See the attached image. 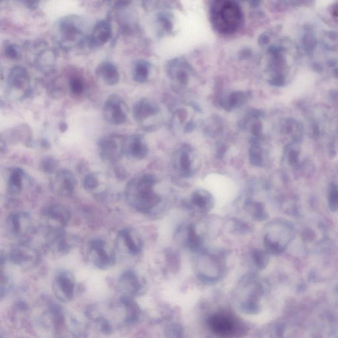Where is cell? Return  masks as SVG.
Here are the masks:
<instances>
[{"mask_svg":"<svg viewBox=\"0 0 338 338\" xmlns=\"http://www.w3.org/2000/svg\"><path fill=\"white\" fill-rule=\"evenodd\" d=\"M210 16L214 29L222 34L234 33L242 21L241 10L234 0H213Z\"/></svg>","mask_w":338,"mask_h":338,"instance_id":"1","label":"cell"},{"mask_svg":"<svg viewBox=\"0 0 338 338\" xmlns=\"http://www.w3.org/2000/svg\"><path fill=\"white\" fill-rule=\"evenodd\" d=\"M156 181V178L148 174L129 184L127 198L137 211L149 213L161 202V197L153 190Z\"/></svg>","mask_w":338,"mask_h":338,"instance_id":"2","label":"cell"},{"mask_svg":"<svg viewBox=\"0 0 338 338\" xmlns=\"http://www.w3.org/2000/svg\"><path fill=\"white\" fill-rule=\"evenodd\" d=\"M92 260L95 266L101 270H105L112 266L115 262V256L109 250L106 242L101 239H93L89 242Z\"/></svg>","mask_w":338,"mask_h":338,"instance_id":"3","label":"cell"},{"mask_svg":"<svg viewBox=\"0 0 338 338\" xmlns=\"http://www.w3.org/2000/svg\"><path fill=\"white\" fill-rule=\"evenodd\" d=\"M76 282L74 276L68 272H61L56 276L53 282V292L62 302L68 303L74 297Z\"/></svg>","mask_w":338,"mask_h":338,"instance_id":"4","label":"cell"},{"mask_svg":"<svg viewBox=\"0 0 338 338\" xmlns=\"http://www.w3.org/2000/svg\"><path fill=\"white\" fill-rule=\"evenodd\" d=\"M10 260L18 266L31 268L37 264L39 256L35 249L23 243L13 247L9 254Z\"/></svg>","mask_w":338,"mask_h":338,"instance_id":"5","label":"cell"},{"mask_svg":"<svg viewBox=\"0 0 338 338\" xmlns=\"http://www.w3.org/2000/svg\"><path fill=\"white\" fill-rule=\"evenodd\" d=\"M51 184L52 190L56 194L68 197L74 193L76 180L72 172L68 170H60L56 173Z\"/></svg>","mask_w":338,"mask_h":338,"instance_id":"6","label":"cell"},{"mask_svg":"<svg viewBox=\"0 0 338 338\" xmlns=\"http://www.w3.org/2000/svg\"><path fill=\"white\" fill-rule=\"evenodd\" d=\"M122 101L118 97L113 96L107 100L105 105V114L109 122L121 124L126 120V114L123 110Z\"/></svg>","mask_w":338,"mask_h":338,"instance_id":"7","label":"cell"},{"mask_svg":"<svg viewBox=\"0 0 338 338\" xmlns=\"http://www.w3.org/2000/svg\"><path fill=\"white\" fill-rule=\"evenodd\" d=\"M112 27L107 21L98 22L93 28L89 38L91 46L94 48L101 47L110 40L112 37Z\"/></svg>","mask_w":338,"mask_h":338,"instance_id":"8","label":"cell"},{"mask_svg":"<svg viewBox=\"0 0 338 338\" xmlns=\"http://www.w3.org/2000/svg\"><path fill=\"white\" fill-rule=\"evenodd\" d=\"M42 215L50 222L58 225L60 227L66 226L71 219V213L68 208L60 204H54L44 208Z\"/></svg>","mask_w":338,"mask_h":338,"instance_id":"9","label":"cell"},{"mask_svg":"<svg viewBox=\"0 0 338 338\" xmlns=\"http://www.w3.org/2000/svg\"><path fill=\"white\" fill-rule=\"evenodd\" d=\"M119 285L129 295L139 294L143 286L140 277L135 271L131 270L125 271L121 275L119 279Z\"/></svg>","mask_w":338,"mask_h":338,"instance_id":"10","label":"cell"},{"mask_svg":"<svg viewBox=\"0 0 338 338\" xmlns=\"http://www.w3.org/2000/svg\"><path fill=\"white\" fill-rule=\"evenodd\" d=\"M125 155L136 159H143L148 153V148L138 135L129 137L123 145Z\"/></svg>","mask_w":338,"mask_h":338,"instance_id":"11","label":"cell"},{"mask_svg":"<svg viewBox=\"0 0 338 338\" xmlns=\"http://www.w3.org/2000/svg\"><path fill=\"white\" fill-rule=\"evenodd\" d=\"M212 331L222 337H228L233 333L234 324L232 320L225 315L212 316L210 320Z\"/></svg>","mask_w":338,"mask_h":338,"instance_id":"12","label":"cell"},{"mask_svg":"<svg viewBox=\"0 0 338 338\" xmlns=\"http://www.w3.org/2000/svg\"><path fill=\"white\" fill-rule=\"evenodd\" d=\"M119 238L130 254L135 256L141 252L143 244L140 237L135 230L130 228H123L119 232Z\"/></svg>","mask_w":338,"mask_h":338,"instance_id":"13","label":"cell"},{"mask_svg":"<svg viewBox=\"0 0 338 338\" xmlns=\"http://www.w3.org/2000/svg\"><path fill=\"white\" fill-rule=\"evenodd\" d=\"M9 88L15 90L27 92L29 87V80L27 72L23 68L13 69L8 78Z\"/></svg>","mask_w":338,"mask_h":338,"instance_id":"14","label":"cell"},{"mask_svg":"<svg viewBox=\"0 0 338 338\" xmlns=\"http://www.w3.org/2000/svg\"><path fill=\"white\" fill-rule=\"evenodd\" d=\"M97 76L100 77L105 84L114 86L119 82V73L116 66L112 63L104 62L99 64L97 68Z\"/></svg>","mask_w":338,"mask_h":338,"instance_id":"15","label":"cell"},{"mask_svg":"<svg viewBox=\"0 0 338 338\" xmlns=\"http://www.w3.org/2000/svg\"><path fill=\"white\" fill-rule=\"evenodd\" d=\"M159 112V109L156 103L144 99L135 105L133 109V116L137 120H143Z\"/></svg>","mask_w":338,"mask_h":338,"instance_id":"16","label":"cell"},{"mask_svg":"<svg viewBox=\"0 0 338 338\" xmlns=\"http://www.w3.org/2000/svg\"><path fill=\"white\" fill-rule=\"evenodd\" d=\"M7 227L9 232L16 236H21L23 230V227L27 223H29V218L26 214H12L7 220Z\"/></svg>","mask_w":338,"mask_h":338,"instance_id":"17","label":"cell"},{"mask_svg":"<svg viewBox=\"0 0 338 338\" xmlns=\"http://www.w3.org/2000/svg\"><path fill=\"white\" fill-rule=\"evenodd\" d=\"M101 155L103 159L113 161L119 155L118 145L113 139H104L101 141Z\"/></svg>","mask_w":338,"mask_h":338,"instance_id":"18","label":"cell"},{"mask_svg":"<svg viewBox=\"0 0 338 338\" xmlns=\"http://www.w3.org/2000/svg\"><path fill=\"white\" fill-rule=\"evenodd\" d=\"M9 193L12 195L17 196L21 193L23 188V171L21 169H14L11 172L8 183Z\"/></svg>","mask_w":338,"mask_h":338,"instance_id":"19","label":"cell"},{"mask_svg":"<svg viewBox=\"0 0 338 338\" xmlns=\"http://www.w3.org/2000/svg\"><path fill=\"white\" fill-rule=\"evenodd\" d=\"M121 302L122 303L123 307L125 309V313H126V321L128 323H135L138 319L139 314H140V309L137 305V303L134 302V301L130 297L127 296L123 297L121 299Z\"/></svg>","mask_w":338,"mask_h":338,"instance_id":"20","label":"cell"},{"mask_svg":"<svg viewBox=\"0 0 338 338\" xmlns=\"http://www.w3.org/2000/svg\"><path fill=\"white\" fill-rule=\"evenodd\" d=\"M149 64L145 61H139L135 64L133 71V79L137 83H144L148 79Z\"/></svg>","mask_w":338,"mask_h":338,"instance_id":"21","label":"cell"},{"mask_svg":"<svg viewBox=\"0 0 338 338\" xmlns=\"http://www.w3.org/2000/svg\"><path fill=\"white\" fill-rule=\"evenodd\" d=\"M157 23L162 31L171 33L173 30V21L169 13H161L157 17Z\"/></svg>","mask_w":338,"mask_h":338,"instance_id":"22","label":"cell"},{"mask_svg":"<svg viewBox=\"0 0 338 338\" xmlns=\"http://www.w3.org/2000/svg\"><path fill=\"white\" fill-rule=\"evenodd\" d=\"M186 234V244L192 250H196L200 246V240L196 233L195 228L193 225H190L187 228Z\"/></svg>","mask_w":338,"mask_h":338,"instance_id":"23","label":"cell"},{"mask_svg":"<svg viewBox=\"0 0 338 338\" xmlns=\"http://www.w3.org/2000/svg\"><path fill=\"white\" fill-rule=\"evenodd\" d=\"M192 204L198 209L201 210H208L210 208L209 203L208 202V198L204 196L200 192H196L192 197Z\"/></svg>","mask_w":338,"mask_h":338,"instance_id":"24","label":"cell"},{"mask_svg":"<svg viewBox=\"0 0 338 338\" xmlns=\"http://www.w3.org/2000/svg\"><path fill=\"white\" fill-rule=\"evenodd\" d=\"M183 333V327L179 324L173 323L166 327L165 334L166 337L179 338Z\"/></svg>","mask_w":338,"mask_h":338,"instance_id":"25","label":"cell"},{"mask_svg":"<svg viewBox=\"0 0 338 338\" xmlns=\"http://www.w3.org/2000/svg\"><path fill=\"white\" fill-rule=\"evenodd\" d=\"M58 163L54 158L48 157L44 158L41 162V168L44 173H53L57 167Z\"/></svg>","mask_w":338,"mask_h":338,"instance_id":"26","label":"cell"},{"mask_svg":"<svg viewBox=\"0 0 338 338\" xmlns=\"http://www.w3.org/2000/svg\"><path fill=\"white\" fill-rule=\"evenodd\" d=\"M84 186L86 190H92L96 188L99 185L98 180L93 174L87 175L84 180Z\"/></svg>","mask_w":338,"mask_h":338,"instance_id":"27","label":"cell"},{"mask_svg":"<svg viewBox=\"0 0 338 338\" xmlns=\"http://www.w3.org/2000/svg\"><path fill=\"white\" fill-rule=\"evenodd\" d=\"M71 91L74 94H80L84 92V84L78 78H73L70 82Z\"/></svg>","mask_w":338,"mask_h":338,"instance_id":"28","label":"cell"},{"mask_svg":"<svg viewBox=\"0 0 338 338\" xmlns=\"http://www.w3.org/2000/svg\"><path fill=\"white\" fill-rule=\"evenodd\" d=\"M254 258L257 266L260 268H264L268 262V257L262 251H257L255 252Z\"/></svg>","mask_w":338,"mask_h":338,"instance_id":"29","label":"cell"},{"mask_svg":"<svg viewBox=\"0 0 338 338\" xmlns=\"http://www.w3.org/2000/svg\"><path fill=\"white\" fill-rule=\"evenodd\" d=\"M179 165L182 171L185 173L189 170L190 162L187 154L185 153L182 154L179 159Z\"/></svg>","mask_w":338,"mask_h":338,"instance_id":"30","label":"cell"},{"mask_svg":"<svg viewBox=\"0 0 338 338\" xmlns=\"http://www.w3.org/2000/svg\"><path fill=\"white\" fill-rule=\"evenodd\" d=\"M111 1L115 7H121L129 5L131 0H111Z\"/></svg>","mask_w":338,"mask_h":338,"instance_id":"31","label":"cell"},{"mask_svg":"<svg viewBox=\"0 0 338 338\" xmlns=\"http://www.w3.org/2000/svg\"><path fill=\"white\" fill-rule=\"evenodd\" d=\"M5 261L6 259L5 255L0 252V268H1V266H3L4 264H5Z\"/></svg>","mask_w":338,"mask_h":338,"instance_id":"32","label":"cell"},{"mask_svg":"<svg viewBox=\"0 0 338 338\" xmlns=\"http://www.w3.org/2000/svg\"><path fill=\"white\" fill-rule=\"evenodd\" d=\"M60 130L62 131H65L67 129V125L66 123H63L62 124H60Z\"/></svg>","mask_w":338,"mask_h":338,"instance_id":"33","label":"cell"},{"mask_svg":"<svg viewBox=\"0 0 338 338\" xmlns=\"http://www.w3.org/2000/svg\"><path fill=\"white\" fill-rule=\"evenodd\" d=\"M0 337H1V336H0Z\"/></svg>","mask_w":338,"mask_h":338,"instance_id":"34","label":"cell"},{"mask_svg":"<svg viewBox=\"0 0 338 338\" xmlns=\"http://www.w3.org/2000/svg\"><path fill=\"white\" fill-rule=\"evenodd\" d=\"M144 1H145V0H144Z\"/></svg>","mask_w":338,"mask_h":338,"instance_id":"35","label":"cell"}]
</instances>
